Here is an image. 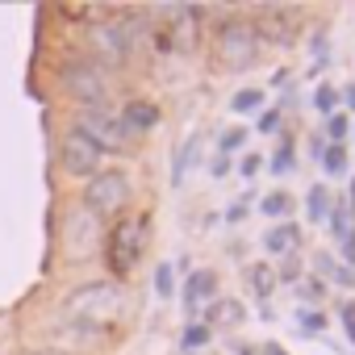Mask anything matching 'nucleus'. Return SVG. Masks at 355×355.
I'll list each match as a JSON object with an SVG mask.
<instances>
[{
	"mask_svg": "<svg viewBox=\"0 0 355 355\" xmlns=\"http://www.w3.org/2000/svg\"><path fill=\"white\" fill-rule=\"evenodd\" d=\"M63 313L76 322V326H88V330H101L109 322H117L121 313V288L101 280V284H84L76 288L67 301H63Z\"/></svg>",
	"mask_w": 355,
	"mask_h": 355,
	"instance_id": "obj_1",
	"label": "nucleus"
},
{
	"mask_svg": "<svg viewBox=\"0 0 355 355\" xmlns=\"http://www.w3.org/2000/svg\"><path fill=\"white\" fill-rule=\"evenodd\" d=\"M125 201H130V175L117 171V167L113 171H96L88 180V189H84V209L92 218H113V214L125 209Z\"/></svg>",
	"mask_w": 355,
	"mask_h": 355,
	"instance_id": "obj_2",
	"label": "nucleus"
},
{
	"mask_svg": "<svg viewBox=\"0 0 355 355\" xmlns=\"http://www.w3.org/2000/svg\"><path fill=\"white\" fill-rule=\"evenodd\" d=\"M142 247H146V222H142V218H121V222L109 230V243H105L109 268H113L117 276H125V272L142 259Z\"/></svg>",
	"mask_w": 355,
	"mask_h": 355,
	"instance_id": "obj_3",
	"label": "nucleus"
},
{
	"mask_svg": "<svg viewBox=\"0 0 355 355\" xmlns=\"http://www.w3.org/2000/svg\"><path fill=\"white\" fill-rule=\"evenodd\" d=\"M218 55L226 67H247L255 59V26L251 21H226L218 34Z\"/></svg>",
	"mask_w": 355,
	"mask_h": 355,
	"instance_id": "obj_4",
	"label": "nucleus"
},
{
	"mask_svg": "<svg viewBox=\"0 0 355 355\" xmlns=\"http://www.w3.org/2000/svg\"><path fill=\"white\" fill-rule=\"evenodd\" d=\"M59 84H63V92L76 96V101H88V105L105 101V76H101L92 63H67V67L59 71Z\"/></svg>",
	"mask_w": 355,
	"mask_h": 355,
	"instance_id": "obj_5",
	"label": "nucleus"
},
{
	"mask_svg": "<svg viewBox=\"0 0 355 355\" xmlns=\"http://www.w3.org/2000/svg\"><path fill=\"white\" fill-rule=\"evenodd\" d=\"M88 42H92V51H96L105 63H121V59L130 55V34H125L121 21H92Z\"/></svg>",
	"mask_w": 355,
	"mask_h": 355,
	"instance_id": "obj_6",
	"label": "nucleus"
},
{
	"mask_svg": "<svg viewBox=\"0 0 355 355\" xmlns=\"http://www.w3.org/2000/svg\"><path fill=\"white\" fill-rule=\"evenodd\" d=\"M101 155H105V150H101L92 138H84L80 130H71V134L63 138V167H67L71 175H96Z\"/></svg>",
	"mask_w": 355,
	"mask_h": 355,
	"instance_id": "obj_7",
	"label": "nucleus"
},
{
	"mask_svg": "<svg viewBox=\"0 0 355 355\" xmlns=\"http://www.w3.org/2000/svg\"><path fill=\"white\" fill-rule=\"evenodd\" d=\"M76 130H80L84 138H92L101 150H117V146L125 142V130H121V121H117V117H109V113H84Z\"/></svg>",
	"mask_w": 355,
	"mask_h": 355,
	"instance_id": "obj_8",
	"label": "nucleus"
},
{
	"mask_svg": "<svg viewBox=\"0 0 355 355\" xmlns=\"http://www.w3.org/2000/svg\"><path fill=\"white\" fill-rule=\"evenodd\" d=\"M117 121H121L125 134H146V130L159 121V109H155L150 101H134V105H125V113H121Z\"/></svg>",
	"mask_w": 355,
	"mask_h": 355,
	"instance_id": "obj_9",
	"label": "nucleus"
},
{
	"mask_svg": "<svg viewBox=\"0 0 355 355\" xmlns=\"http://www.w3.org/2000/svg\"><path fill=\"white\" fill-rule=\"evenodd\" d=\"M214 288H218V276L205 268V272H193L189 276V288H184V309L189 313H197L201 309V301H209L214 297Z\"/></svg>",
	"mask_w": 355,
	"mask_h": 355,
	"instance_id": "obj_10",
	"label": "nucleus"
},
{
	"mask_svg": "<svg viewBox=\"0 0 355 355\" xmlns=\"http://www.w3.org/2000/svg\"><path fill=\"white\" fill-rule=\"evenodd\" d=\"M297 243H301L297 222H280V226H272V230H268V239H263L268 255H293V251H297Z\"/></svg>",
	"mask_w": 355,
	"mask_h": 355,
	"instance_id": "obj_11",
	"label": "nucleus"
},
{
	"mask_svg": "<svg viewBox=\"0 0 355 355\" xmlns=\"http://www.w3.org/2000/svg\"><path fill=\"white\" fill-rule=\"evenodd\" d=\"M71 259H88L92 255V247H96V239H101V230L88 222V218H71Z\"/></svg>",
	"mask_w": 355,
	"mask_h": 355,
	"instance_id": "obj_12",
	"label": "nucleus"
},
{
	"mask_svg": "<svg viewBox=\"0 0 355 355\" xmlns=\"http://www.w3.org/2000/svg\"><path fill=\"white\" fill-rule=\"evenodd\" d=\"M247 280H251V293H255L259 301H268L272 288H276V272H272V263H251Z\"/></svg>",
	"mask_w": 355,
	"mask_h": 355,
	"instance_id": "obj_13",
	"label": "nucleus"
},
{
	"mask_svg": "<svg viewBox=\"0 0 355 355\" xmlns=\"http://www.w3.org/2000/svg\"><path fill=\"white\" fill-rule=\"evenodd\" d=\"M247 318V309L239 305V301H214L209 309H205V322H222V326H234V322H243Z\"/></svg>",
	"mask_w": 355,
	"mask_h": 355,
	"instance_id": "obj_14",
	"label": "nucleus"
},
{
	"mask_svg": "<svg viewBox=\"0 0 355 355\" xmlns=\"http://www.w3.org/2000/svg\"><path fill=\"white\" fill-rule=\"evenodd\" d=\"M330 234H334V239H338L343 247H347V243L355 239V230H351V214H347V205H334V209H330Z\"/></svg>",
	"mask_w": 355,
	"mask_h": 355,
	"instance_id": "obj_15",
	"label": "nucleus"
},
{
	"mask_svg": "<svg viewBox=\"0 0 355 355\" xmlns=\"http://www.w3.org/2000/svg\"><path fill=\"white\" fill-rule=\"evenodd\" d=\"M305 214H309V222H326V214H330V197H326V189H309V197H305Z\"/></svg>",
	"mask_w": 355,
	"mask_h": 355,
	"instance_id": "obj_16",
	"label": "nucleus"
},
{
	"mask_svg": "<svg viewBox=\"0 0 355 355\" xmlns=\"http://www.w3.org/2000/svg\"><path fill=\"white\" fill-rule=\"evenodd\" d=\"M322 167H326L330 175H343V171H347V146H338V142L326 146V150H322Z\"/></svg>",
	"mask_w": 355,
	"mask_h": 355,
	"instance_id": "obj_17",
	"label": "nucleus"
},
{
	"mask_svg": "<svg viewBox=\"0 0 355 355\" xmlns=\"http://www.w3.org/2000/svg\"><path fill=\"white\" fill-rule=\"evenodd\" d=\"M197 142H201L197 134H193V138L184 142V150H180V159H175V167H171V184H180V180H184V171H189V163H193V155H197Z\"/></svg>",
	"mask_w": 355,
	"mask_h": 355,
	"instance_id": "obj_18",
	"label": "nucleus"
},
{
	"mask_svg": "<svg viewBox=\"0 0 355 355\" xmlns=\"http://www.w3.org/2000/svg\"><path fill=\"white\" fill-rule=\"evenodd\" d=\"M318 268H322L326 276H334L343 288H351V284H355V272H351V268H343V263H330L326 255H318Z\"/></svg>",
	"mask_w": 355,
	"mask_h": 355,
	"instance_id": "obj_19",
	"label": "nucleus"
},
{
	"mask_svg": "<svg viewBox=\"0 0 355 355\" xmlns=\"http://www.w3.org/2000/svg\"><path fill=\"white\" fill-rule=\"evenodd\" d=\"M259 105H263V92H259V88H247V92H239V96L230 101L234 113H251V109H259Z\"/></svg>",
	"mask_w": 355,
	"mask_h": 355,
	"instance_id": "obj_20",
	"label": "nucleus"
},
{
	"mask_svg": "<svg viewBox=\"0 0 355 355\" xmlns=\"http://www.w3.org/2000/svg\"><path fill=\"white\" fill-rule=\"evenodd\" d=\"M155 293H159V297H171V293H175V272H171V263H159V268H155Z\"/></svg>",
	"mask_w": 355,
	"mask_h": 355,
	"instance_id": "obj_21",
	"label": "nucleus"
},
{
	"mask_svg": "<svg viewBox=\"0 0 355 355\" xmlns=\"http://www.w3.org/2000/svg\"><path fill=\"white\" fill-rule=\"evenodd\" d=\"M347 130H351V121H347V113H330L326 117V134L343 146V138H347Z\"/></svg>",
	"mask_w": 355,
	"mask_h": 355,
	"instance_id": "obj_22",
	"label": "nucleus"
},
{
	"mask_svg": "<svg viewBox=\"0 0 355 355\" xmlns=\"http://www.w3.org/2000/svg\"><path fill=\"white\" fill-rule=\"evenodd\" d=\"M288 209H293V201H288L284 193H272V197H263V214H268V218H284Z\"/></svg>",
	"mask_w": 355,
	"mask_h": 355,
	"instance_id": "obj_23",
	"label": "nucleus"
},
{
	"mask_svg": "<svg viewBox=\"0 0 355 355\" xmlns=\"http://www.w3.org/2000/svg\"><path fill=\"white\" fill-rule=\"evenodd\" d=\"M297 322H301V330H309V334L326 330V318H322L318 309H301V313H297Z\"/></svg>",
	"mask_w": 355,
	"mask_h": 355,
	"instance_id": "obj_24",
	"label": "nucleus"
},
{
	"mask_svg": "<svg viewBox=\"0 0 355 355\" xmlns=\"http://www.w3.org/2000/svg\"><path fill=\"white\" fill-rule=\"evenodd\" d=\"M272 171H276V175H284V171H293V146H288V142H284V146L276 150V159H272Z\"/></svg>",
	"mask_w": 355,
	"mask_h": 355,
	"instance_id": "obj_25",
	"label": "nucleus"
},
{
	"mask_svg": "<svg viewBox=\"0 0 355 355\" xmlns=\"http://www.w3.org/2000/svg\"><path fill=\"white\" fill-rule=\"evenodd\" d=\"M209 343V326H189L184 330V347H205Z\"/></svg>",
	"mask_w": 355,
	"mask_h": 355,
	"instance_id": "obj_26",
	"label": "nucleus"
},
{
	"mask_svg": "<svg viewBox=\"0 0 355 355\" xmlns=\"http://www.w3.org/2000/svg\"><path fill=\"white\" fill-rule=\"evenodd\" d=\"M334 101H338V92H334V88H318V96H313V105H318L322 113H330V109H334Z\"/></svg>",
	"mask_w": 355,
	"mask_h": 355,
	"instance_id": "obj_27",
	"label": "nucleus"
},
{
	"mask_svg": "<svg viewBox=\"0 0 355 355\" xmlns=\"http://www.w3.org/2000/svg\"><path fill=\"white\" fill-rule=\"evenodd\" d=\"M338 313H343V330H347V334H351V343H355V301H343V309H338Z\"/></svg>",
	"mask_w": 355,
	"mask_h": 355,
	"instance_id": "obj_28",
	"label": "nucleus"
},
{
	"mask_svg": "<svg viewBox=\"0 0 355 355\" xmlns=\"http://www.w3.org/2000/svg\"><path fill=\"white\" fill-rule=\"evenodd\" d=\"M243 138H247L243 130H226V134H222V155H230L234 146H243Z\"/></svg>",
	"mask_w": 355,
	"mask_h": 355,
	"instance_id": "obj_29",
	"label": "nucleus"
},
{
	"mask_svg": "<svg viewBox=\"0 0 355 355\" xmlns=\"http://www.w3.org/2000/svg\"><path fill=\"white\" fill-rule=\"evenodd\" d=\"M297 293H301V301H318V297H322V284H318V280H305Z\"/></svg>",
	"mask_w": 355,
	"mask_h": 355,
	"instance_id": "obj_30",
	"label": "nucleus"
},
{
	"mask_svg": "<svg viewBox=\"0 0 355 355\" xmlns=\"http://www.w3.org/2000/svg\"><path fill=\"white\" fill-rule=\"evenodd\" d=\"M276 125H280V113H276V109H272V113H263V117H259V130H263V134H272V130H276Z\"/></svg>",
	"mask_w": 355,
	"mask_h": 355,
	"instance_id": "obj_31",
	"label": "nucleus"
},
{
	"mask_svg": "<svg viewBox=\"0 0 355 355\" xmlns=\"http://www.w3.org/2000/svg\"><path fill=\"white\" fill-rule=\"evenodd\" d=\"M313 59H318V63H326V38H322V34L313 38Z\"/></svg>",
	"mask_w": 355,
	"mask_h": 355,
	"instance_id": "obj_32",
	"label": "nucleus"
},
{
	"mask_svg": "<svg viewBox=\"0 0 355 355\" xmlns=\"http://www.w3.org/2000/svg\"><path fill=\"white\" fill-rule=\"evenodd\" d=\"M226 171H230V155H218L214 159V175H226Z\"/></svg>",
	"mask_w": 355,
	"mask_h": 355,
	"instance_id": "obj_33",
	"label": "nucleus"
},
{
	"mask_svg": "<svg viewBox=\"0 0 355 355\" xmlns=\"http://www.w3.org/2000/svg\"><path fill=\"white\" fill-rule=\"evenodd\" d=\"M255 171H259V155H247L243 159V175H255Z\"/></svg>",
	"mask_w": 355,
	"mask_h": 355,
	"instance_id": "obj_34",
	"label": "nucleus"
},
{
	"mask_svg": "<svg viewBox=\"0 0 355 355\" xmlns=\"http://www.w3.org/2000/svg\"><path fill=\"white\" fill-rule=\"evenodd\" d=\"M243 218H247V205H230L226 209V222H243Z\"/></svg>",
	"mask_w": 355,
	"mask_h": 355,
	"instance_id": "obj_35",
	"label": "nucleus"
},
{
	"mask_svg": "<svg viewBox=\"0 0 355 355\" xmlns=\"http://www.w3.org/2000/svg\"><path fill=\"white\" fill-rule=\"evenodd\" d=\"M263 355H288V351H284L280 343H268V347H263Z\"/></svg>",
	"mask_w": 355,
	"mask_h": 355,
	"instance_id": "obj_36",
	"label": "nucleus"
},
{
	"mask_svg": "<svg viewBox=\"0 0 355 355\" xmlns=\"http://www.w3.org/2000/svg\"><path fill=\"white\" fill-rule=\"evenodd\" d=\"M347 105L355 109V84H347Z\"/></svg>",
	"mask_w": 355,
	"mask_h": 355,
	"instance_id": "obj_37",
	"label": "nucleus"
},
{
	"mask_svg": "<svg viewBox=\"0 0 355 355\" xmlns=\"http://www.w3.org/2000/svg\"><path fill=\"white\" fill-rule=\"evenodd\" d=\"M347 214H355V180H351V205H347Z\"/></svg>",
	"mask_w": 355,
	"mask_h": 355,
	"instance_id": "obj_38",
	"label": "nucleus"
},
{
	"mask_svg": "<svg viewBox=\"0 0 355 355\" xmlns=\"http://www.w3.org/2000/svg\"><path fill=\"white\" fill-rule=\"evenodd\" d=\"M0 355H5V347H0Z\"/></svg>",
	"mask_w": 355,
	"mask_h": 355,
	"instance_id": "obj_39",
	"label": "nucleus"
}]
</instances>
